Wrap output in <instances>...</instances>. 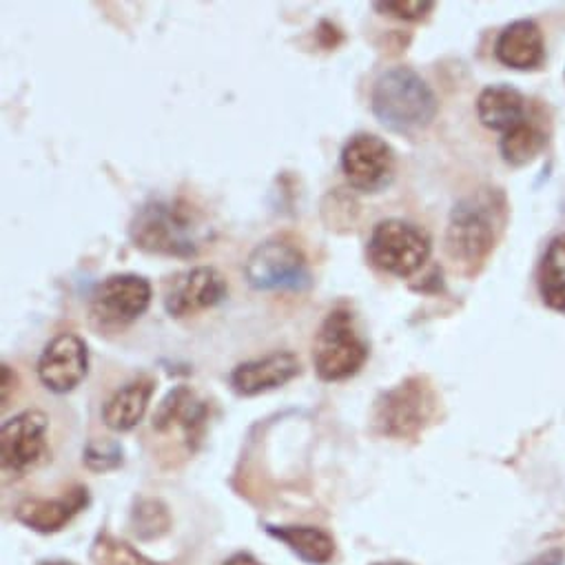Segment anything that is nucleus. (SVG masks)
Here are the masks:
<instances>
[{
    "instance_id": "23",
    "label": "nucleus",
    "mask_w": 565,
    "mask_h": 565,
    "mask_svg": "<svg viewBox=\"0 0 565 565\" xmlns=\"http://www.w3.org/2000/svg\"><path fill=\"white\" fill-rule=\"evenodd\" d=\"M171 516L160 499H140L131 514V525L138 539H156L169 530Z\"/></svg>"
},
{
    "instance_id": "14",
    "label": "nucleus",
    "mask_w": 565,
    "mask_h": 565,
    "mask_svg": "<svg viewBox=\"0 0 565 565\" xmlns=\"http://www.w3.org/2000/svg\"><path fill=\"white\" fill-rule=\"evenodd\" d=\"M209 419V406L202 402L195 391L189 386H175L158 406L153 415V430L160 435L171 433L173 428L182 430L184 444L191 452H195L202 444Z\"/></svg>"
},
{
    "instance_id": "30",
    "label": "nucleus",
    "mask_w": 565,
    "mask_h": 565,
    "mask_svg": "<svg viewBox=\"0 0 565 565\" xmlns=\"http://www.w3.org/2000/svg\"><path fill=\"white\" fill-rule=\"evenodd\" d=\"M375 565H408V563H402V561H391V563H375Z\"/></svg>"
},
{
    "instance_id": "15",
    "label": "nucleus",
    "mask_w": 565,
    "mask_h": 565,
    "mask_svg": "<svg viewBox=\"0 0 565 565\" xmlns=\"http://www.w3.org/2000/svg\"><path fill=\"white\" fill-rule=\"evenodd\" d=\"M89 505V490L85 486H74L54 499H25L17 505L14 516L19 523L28 525L41 534L61 532L78 512Z\"/></svg>"
},
{
    "instance_id": "9",
    "label": "nucleus",
    "mask_w": 565,
    "mask_h": 565,
    "mask_svg": "<svg viewBox=\"0 0 565 565\" xmlns=\"http://www.w3.org/2000/svg\"><path fill=\"white\" fill-rule=\"evenodd\" d=\"M50 417L43 411H23L10 417L0 430V461L3 470L25 477L50 457Z\"/></svg>"
},
{
    "instance_id": "22",
    "label": "nucleus",
    "mask_w": 565,
    "mask_h": 565,
    "mask_svg": "<svg viewBox=\"0 0 565 565\" xmlns=\"http://www.w3.org/2000/svg\"><path fill=\"white\" fill-rule=\"evenodd\" d=\"M92 561L94 565H158L140 554L134 545L116 539L109 532H98L92 545Z\"/></svg>"
},
{
    "instance_id": "28",
    "label": "nucleus",
    "mask_w": 565,
    "mask_h": 565,
    "mask_svg": "<svg viewBox=\"0 0 565 565\" xmlns=\"http://www.w3.org/2000/svg\"><path fill=\"white\" fill-rule=\"evenodd\" d=\"M222 565H262V563L253 554H248V552H237V554L228 556Z\"/></svg>"
},
{
    "instance_id": "19",
    "label": "nucleus",
    "mask_w": 565,
    "mask_h": 565,
    "mask_svg": "<svg viewBox=\"0 0 565 565\" xmlns=\"http://www.w3.org/2000/svg\"><path fill=\"white\" fill-rule=\"evenodd\" d=\"M266 532L285 543L309 565H327L335 556V539L316 525H266Z\"/></svg>"
},
{
    "instance_id": "29",
    "label": "nucleus",
    "mask_w": 565,
    "mask_h": 565,
    "mask_svg": "<svg viewBox=\"0 0 565 565\" xmlns=\"http://www.w3.org/2000/svg\"><path fill=\"white\" fill-rule=\"evenodd\" d=\"M41 565H74V563H70V561H43Z\"/></svg>"
},
{
    "instance_id": "2",
    "label": "nucleus",
    "mask_w": 565,
    "mask_h": 565,
    "mask_svg": "<svg viewBox=\"0 0 565 565\" xmlns=\"http://www.w3.org/2000/svg\"><path fill=\"white\" fill-rule=\"evenodd\" d=\"M202 233L200 213L182 198H153L129 222V237L136 248L167 257H195L202 246Z\"/></svg>"
},
{
    "instance_id": "17",
    "label": "nucleus",
    "mask_w": 565,
    "mask_h": 565,
    "mask_svg": "<svg viewBox=\"0 0 565 565\" xmlns=\"http://www.w3.org/2000/svg\"><path fill=\"white\" fill-rule=\"evenodd\" d=\"M153 391L156 380L151 375H138L136 380L120 386L103 406L105 426L116 433L134 430L142 422Z\"/></svg>"
},
{
    "instance_id": "26",
    "label": "nucleus",
    "mask_w": 565,
    "mask_h": 565,
    "mask_svg": "<svg viewBox=\"0 0 565 565\" xmlns=\"http://www.w3.org/2000/svg\"><path fill=\"white\" fill-rule=\"evenodd\" d=\"M563 561H565V552L561 547H552V550L534 556L532 561H527L523 565H563Z\"/></svg>"
},
{
    "instance_id": "25",
    "label": "nucleus",
    "mask_w": 565,
    "mask_h": 565,
    "mask_svg": "<svg viewBox=\"0 0 565 565\" xmlns=\"http://www.w3.org/2000/svg\"><path fill=\"white\" fill-rule=\"evenodd\" d=\"M85 463L96 470L105 472L111 468H118L122 463V448L118 444H98L92 441L85 450Z\"/></svg>"
},
{
    "instance_id": "27",
    "label": "nucleus",
    "mask_w": 565,
    "mask_h": 565,
    "mask_svg": "<svg viewBox=\"0 0 565 565\" xmlns=\"http://www.w3.org/2000/svg\"><path fill=\"white\" fill-rule=\"evenodd\" d=\"M17 384H19L17 373L12 371L10 364H3V388H0V395H3V406L10 404V391H12V386L17 388Z\"/></svg>"
},
{
    "instance_id": "3",
    "label": "nucleus",
    "mask_w": 565,
    "mask_h": 565,
    "mask_svg": "<svg viewBox=\"0 0 565 565\" xmlns=\"http://www.w3.org/2000/svg\"><path fill=\"white\" fill-rule=\"evenodd\" d=\"M371 109L386 129L415 134L433 125L439 103L430 85L415 70L397 65L375 81Z\"/></svg>"
},
{
    "instance_id": "1",
    "label": "nucleus",
    "mask_w": 565,
    "mask_h": 565,
    "mask_svg": "<svg viewBox=\"0 0 565 565\" xmlns=\"http://www.w3.org/2000/svg\"><path fill=\"white\" fill-rule=\"evenodd\" d=\"M508 220L501 189H479L461 198L448 217L446 253L468 275L477 273L494 250Z\"/></svg>"
},
{
    "instance_id": "10",
    "label": "nucleus",
    "mask_w": 565,
    "mask_h": 565,
    "mask_svg": "<svg viewBox=\"0 0 565 565\" xmlns=\"http://www.w3.org/2000/svg\"><path fill=\"white\" fill-rule=\"evenodd\" d=\"M397 169L393 147L375 134H355L342 149L347 182L362 193H380L391 186Z\"/></svg>"
},
{
    "instance_id": "5",
    "label": "nucleus",
    "mask_w": 565,
    "mask_h": 565,
    "mask_svg": "<svg viewBox=\"0 0 565 565\" xmlns=\"http://www.w3.org/2000/svg\"><path fill=\"white\" fill-rule=\"evenodd\" d=\"M244 275L255 291L264 294H302L313 285L305 250L279 235L259 242L250 250Z\"/></svg>"
},
{
    "instance_id": "6",
    "label": "nucleus",
    "mask_w": 565,
    "mask_h": 565,
    "mask_svg": "<svg viewBox=\"0 0 565 565\" xmlns=\"http://www.w3.org/2000/svg\"><path fill=\"white\" fill-rule=\"evenodd\" d=\"M371 351L349 309L331 311L313 342V366L322 382H344L362 371Z\"/></svg>"
},
{
    "instance_id": "16",
    "label": "nucleus",
    "mask_w": 565,
    "mask_h": 565,
    "mask_svg": "<svg viewBox=\"0 0 565 565\" xmlns=\"http://www.w3.org/2000/svg\"><path fill=\"white\" fill-rule=\"evenodd\" d=\"M494 56L508 70H539L545 61V41L541 28L527 19L505 25L494 41Z\"/></svg>"
},
{
    "instance_id": "11",
    "label": "nucleus",
    "mask_w": 565,
    "mask_h": 565,
    "mask_svg": "<svg viewBox=\"0 0 565 565\" xmlns=\"http://www.w3.org/2000/svg\"><path fill=\"white\" fill-rule=\"evenodd\" d=\"M228 294L226 277L213 266H193L169 277L164 287V311L175 318H189L217 307Z\"/></svg>"
},
{
    "instance_id": "21",
    "label": "nucleus",
    "mask_w": 565,
    "mask_h": 565,
    "mask_svg": "<svg viewBox=\"0 0 565 565\" xmlns=\"http://www.w3.org/2000/svg\"><path fill=\"white\" fill-rule=\"evenodd\" d=\"M545 134L539 125H534L530 118L514 129L505 131L499 140L501 158L512 167H523L532 162L543 149H545Z\"/></svg>"
},
{
    "instance_id": "13",
    "label": "nucleus",
    "mask_w": 565,
    "mask_h": 565,
    "mask_svg": "<svg viewBox=\"0 0 565 565\" xmlns=\"http://www.w3.org/2000/svg\"><path fill=\"white\" fill-rule=\"evenodd\" d=\"M302 373V362L291 351H275L257 360L237 364L228 384L239 397H255L275 388H281Z\"/></svg>"
},
{
    "instance_id": "20",
    "label": "nucleus",
    "mask_w": 565,
    "mask_h": 565,
    "mask_svg": "<svg viewBox=\"0 0 565 565\" xmlns=\"http://www.w3.org/2000/svg\"><path fill=\"white\" fill-rule=\"evenodd\" d=\"M541 302L565 316V233L550 239L536 270Z\"/></svg>"
},
{
    "instance_id": "8",
    "label": "nucleus",
    "mask_w": 565,
    "mask_h": 565,
    "mask_svg": "<svg viewBox=\"0 0 565 565\" xmlns=\"http://www.w3.org/2000/svg\"><path fill=\"white\" fill-rule=\"evenodd\" d=\"M149 279L136 273H116L98 281L92 300L89 316L100 331H118L140 320L151 305Z\"/></svg>"
},
{
    "instance_id": "4",
    "label": "nucleus",
    "mask_w": 565,
    "mask_h": 565,
    "mask_svg": "<svg viewBox=\"0 0 565 565\" xmlns=\"http://www.w3.org/2000/svg\"><path fill=\"white\" fill-rule=\"evenodd\" d=\"M439 395L424 375H413L380 393L373 406V424L388 439H417L439 417Z\"/></svg>"
},
{
    "instance_id": "18",
    "label": "nucleus",
    "mask_w": 565,
    "mask_h": 565,
    "mask_svg": "<svg viewBox=\"0 0 565 565\" xmlns=\"http://www.w3.org/2000/svg\"><path fill=\"white\" fill-rule=\"evenodd\" d=\"M477 116L486 129L505 134L527 120V100L510 85H490L477 98Z\"/></svg>"
},
{
    "instance_id": "24",
    "label": "nucleus",
    "mask_w": 565,
    "mask_h": 565,
    "mask_svg": "<svg viewBox=\"0 0 565 565\" xmlns=\"http://www.w3.org/2000/svg\"><path fill=\"white\" fill-rule=\"evenodd\" d=\"M373 8L399 21H424L435 10V3L430 0H386V3H375Z\"/></svg>"
},
{
    "instance_id": "12",
    "label": "nucleus",
    "mask_w": 565,
    "mask_h": 565,
    "mask_svg": "<svg viewBox=\"0 0 565 565\" xmlns=\"http://www.w3.org/2000/svg\"><path fill=\"white\" fill-rule=\"evenodd\" d=\"M89 371V351L76 333H61L50 340L39 358L36 373L41 384L56 395L72 393Z\"/></svg>"
},
{
    "instance_id": "7",
    "label": "nucleus",
    "mask_w": 565,
    "mask_h": 565,
    "mask_svg": "<svg viewBox=\"0 0 565 565\" xmlns=\"http://www.w3.org/2000/svg\"><path fill=\"white\" fill-rule=\"evenodd\" d=\"M433 250L428 233L406 220L388 217L373 226L366 244L369 262L382 273L411 277L428 262Z\"/></svg>"
}]
</instances>
